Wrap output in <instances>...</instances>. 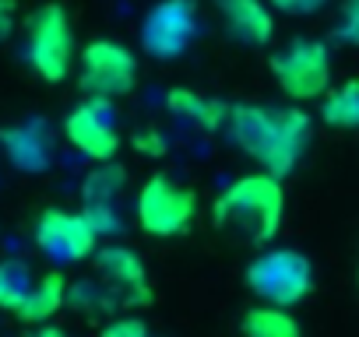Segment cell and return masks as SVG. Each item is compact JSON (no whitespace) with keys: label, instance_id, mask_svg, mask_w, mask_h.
Instances as JSON below:
<instances>
[{"label":"cell","instance_id":"7","mask_svg":"<svg viewBox=\"0 0 359 337\" xmlns=\"http://www.w3.org/2000/svg\"><path fill=\"white\" fill-rule=\"evenodd\" d=\"M81 88L92 99H123L134 92L137 64L134 53L113 39H95L81 53Z\"/></svg>","mask_w":359,"mask_h":337},{"label":"cell","instance_id":"18","mask_svg":"<svg viewBox=\"0 0 359 337\" xmlns=\"http://www.w3.org/2000/svg\"><path fill=\"white\" fill-rule=\"evenodd\" d=\"M120 187H123V173H120V168H99V173L85 183V197L99 201V204H109Z\"/></svg>","mask_w":359,"mask_h":337},{"label":"cell","instance_id":"17","mask_svg":"<svg viewBox=\"0 0 359 337\" xmlns=\"http://www.w3.org/2000/svg\"><path fill=\"white\" fill-rule=\"evenodd\" d=\"M32 288H36V281H32L29 264H22V260L0 264V309L18 313L25 306V299L32 295Z\"/></svg>","mask_w":359,"mask_h":337},{"label":"cell","instance_id":"16","mask_svg":"<svg viewBox=\"0 0 359 337\" xmlns=\"http://www.w3.org/2000/svg\"><path fill=\"white\" fill-rule=\"evenodd\" d=\"M243 337H303L299 323L292 320L289 309H275V306H264V309H250L240 323Z\"/></svg>","mask_w":359,"mask_h":337},{"label":"cell","instance_id":"21","mask_svg":"<svg viewBox=\"0 0 359 337\" xmlns=\"http://www.w3.org/2000/svg\"><path fill=\"white\" fill-rule=\"evenodd\" d=\"M102 337H151V334H148L144 320H137V316H123V320H113V323L102 330Z\"/></svg>","mask_w":359,"mask_h":337},{"label":"cell","instance_id":"6","mask_svg":"<svg viewBox=\"0 0 359 337\" xmlns=\"http://www.w3.org/2000/svg\"><path fill=\"white\" fill-rule=\"evenodd\" d=\"M275 81L282 85V92L296 102H310L327 95L331 85V53L320 39H296L289 43L282 53H275L268 60Z\"/></svg>","mask_w":359,"mask_h":337},{"label":"cell","instance_id":"9","mask_svg":"<svg viewBox=\"0 0 359 337\" xmlns=\"http://www.w3.org/2000/svg\"><path fill=\"white\" fill-rule=\"evenodd\" d=\"M36 246L57 264H78L99 250L95 229L74 211H43L36 222Z\"/></svg>","mask_w":359,"mask_h":337},{"label":"cell","instance_id":"23","mask_svg":"<svg viewBox=\"0 0 359 337\" xmlns=\"http://www.w3.org/2000/svg\"><path fill=\"white\" fill-rule=\"evenodd\" d=\"M15 29V0H0V43Z\"/></svg>","mask_w":359,"mask_h":337},{"label":"cell","instance_id":"8","mask_svg":"<svg viewBox=\"0 0 359 337\" xmlns=\"http://www.w3.org/2000/svg\"><path fill=\"white\" fill-rule=\"evenodd\" d=\"M198 36V15L191 0H162L141 22V46L155 60H176Z\"/></svg>","mask_w":359,"mask_h":337},{"label":"cell","instance_id":"14","mask_svg":"<svg viewBox=\"0 0 359 337\" xmlns=\"http://www.w3.org/2000/svg\"><path fill=\"white\" fill-rule=\"evenodd\" d=\"M64 302H67V281H64V274H46L43 281H36V288H32V295L25 299V306L15 313L22 323H46L53 313H60L64 309Z\"/></svg>","mask_w":359,"mask_h":337},{"label":"cell","instance_id":"10","mask_svg":"<svg viewBox=\"0 0 359 337\" xmlns=\"http://www.w3.org/2000/svg\"><path fill=\"white\" fill-rule=\"evenodd\" d=\"M64 134L92 162H109L120 151V130H116L109 99H88L74 106L71 116L64 120Z\"/></svg>","mask_w":359,"mask_h":337},{"label":"cell","instance_id":"15","mask_svg":"<svg viewBox=\"0 0 359 337\" xmlns=\"http://www.w3.org/2000/svg\"><path fill=\"white\" fill-rule=\"evenodd\" d=\"M320 120L327 127H338V130L359 127V78H352V81H345V85H338L334 92L324 95Z\"/></svg>","mask_w":359,"mask_h":337},{"label":"cell","instance_id":"12","mask_svg":"<svg viewBox=\"0 0 359 337\" xmlns=\"http://www.w3.org/2000/svg\"><path fill=\"white\" fill-rule=\"evenodd\" d=\"M229 32L247 46H264L275 36V18L264 0H215Z\"/></svg>","mask_w":359,"mask_h":337},{"label":"cell","instance_id":"2","mask_svg":"<svg viewBox=\"0 0 359 337\" xmlns=\"http://www.w3.org/2000/svg\"><path fill=\"white\" fill-rule=\"evenodd\" d=\"M285 211L282 183L268 173H247L215 201L212 222L222 232H236L247 243H268L275 239Z\"/></svg>","mask_w":359,"mask_h":337},{"label":"cell","instance_id":"13","mask_svg":"<svg viewBox=\"0 0 359 337\" xmlns=\"http://www.w3.org/2000/svg\"><path fill=\"white\" fill-rule=\"evenodd\" d=\"M165 106H169L172 116L194 123V127L205 130V134L219 130V127L229 120V109H233V106H222V102H215V99H205V95L191 92V88H172V92L165 95Z\"/></svg>","mask_w":359,"mask_h":337},{"label":"cell","instance_id":"5","mask_svg":"<svg viewBox=\"0 0 359 337\" xmlns=\"http://www.w3.org/2000/svg\"><path fill=\"white\" fill-rule=\"evenodd\" d=\"M194 208H198L194 190L169 180V176L144 180V187L137 190V204H134L137 225L155 239H169V236L187 232L191 218H194Z\"/></svg>","mask_w":359,"mask_h":337},{"label":"cell","instance_id":"24","mask_svg":"<svg viewBox=\"0 0 359 337\" xmlns=\"http://www.w3.org/2000/svg\"><path fill=\"white\" fill-rule=\"evenodd\" d=\"M32 337H67V334H64L60 327H39V330H36Z\"/></svg>","mask_w":359,"mask_h":337},{"label":"cell","instance_id":"22","mask_svg":"<svg viewBox=\"0 0 359 337\" xmlns=\"http://www.w3.org/2000/svg\"><path fill=\"white\" fill-rule=\"evenodd\" d=\"M275 11L282 15H292V18H306V15H317L320 8H327V0H271Z\"/></svg>","mask_w":359,"mask_h":337},{"label":"cell","instance_id":"11","mask_svg":"<svg viewBox=\"0 0 359 337\" xmlns=\"http://www.w3.org/2000/svg\"><path fill=\"white\" fill-rule=\"evenodd\" d=\"M95 257V271L109 281L113 292H120L123 306H148L151 302V288H148V271L141 264V257L127 246H102L92 253Z\"/></svg>","mask_w":359,"mask_h":337},{"label":"cell","instance_id":"3","mask_svg":"<svg viewBox=\"0 0 359 337\" xmlns=\"http://www.w3.org/2000/svg\"><path fill=\"white\" fill-rule=\"evenodd\" d=\"M247 288L275 309H292L313 292V267L296 250H264L247 264Z\"/></svg>","mask_w":359,"mask_h":337},{"label":"cell","instance_id":"20","mask_svg":"<svg viewBox=\"0 0 359 337\" xmlns=\"http://www.w3.org/2000/svg\"><path fill=\"white\" fill-rule=\"evenodd\" d=\"M334 39L345 43V46H359V0H345V4H341Z\"/></svg>","mask_w":359,"mask_h":337},{"label":"cell","instance_id":"19","mask_svg":"<svg viewBox=\"0 0 359 337\" xmlns=\"http://www.w3.org/2000/svg\"><path fill=\"white\" fill-rule=\"evenodd\" d=\"M85 222L95 229V236H113V232H120V218H116V211H113V204H99V201H88L85 204Z\"/></svg>","mask_w":359,"mask_h":337},{"label":"cell","instance_id":"4","mask_svg":"<svg viewBox=\"0 0 359 337\" xmlns=\"http://www.w3.org/2000/svg\"><path fill=\"white\" fill-rule=\"evenodd\" d=\"M25 46L32 71L43 81L60 85L74 67V32L67 11L60 4H43L25 25Z\"/></svg>","mask_w":359,"mask_h":337},{"label":"cell","instance_id":"1","mask_svg":"<svg viewBox=\"0 0 359 337\" xmlns=\"http://www.w3.org/2000/svg\"><path fill=\"white\" fill-rule=\"evenodd\" d=\"M229 137L243 155H250L268 176L285 180L310 137V116L303 109H264V106H233Z\"/></svg>","mask_w":359,"mask_h":337}]
</instances>
